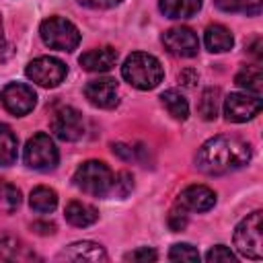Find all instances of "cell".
<instances>
[{"instance_id":"1","label":"cell","mask_w":263,"mask_h":263,"mask_svg":"<svg viewBox=\"0 0 263 263\" xmlns=\"http://www.w3.org/2000/svg\"><path fill=\"white\" fill-rule=\"evenodd\" d=\"M251 146L236 136H214L195 154L197 171L205 175H226L242 168L251 160Z\"/></svg>"},{"instance_id":"2","label":"cell","mask_w":263,"mask_h":263,"mask_svg":"<svg viewBox=\"0 0 263 263\" xmlns=\"http://www.w3.org/2000/svg\"><path fill=\"white\" fill-rule=\"evenodd\" d=\"M121 76L132 86L140 90H150L160 84L164 70H162V64L154 55L144 53V51H134L125 58L121 66Z\"/></svg>"},{"instance_id":"3","label":"cell","mask_w":263,"mask_h":263,"mask_svg":"<svg viewBox=\"0 0 263 263\" xmlns=\"http://www.w3.org/2000/svg\"><path fill=\"white\" fill-rule=\"evenodd\" d=\"M74 185L95 197H105L113 187V173L103 160H86L74 173Z\"/></svg>"},{"instance_id":"4","label":"cell","mask_w":263,"mask_h":263,"mask_svg":"<svg viewBox=\"0 0 263 263\" xmlns=\"http://www.w3.org/2000/svg\"><path fill=\"white\" fill-rule=\"evenodd\" d=\"M234 247L247 259L263 257V214L257 210L242 218L234 230Z\"/></svg>"},{"instance_id":"5","label":"cell","mask_w":263,"mask_h":263,"mask_svg":"<svg viewBox=\"0 0 263 263\" xmlns=\"http://www.w3.org/2000/svg\"><path fill=\"white\" fill-rule=\"evenodd\" d=\"M39 35L43 43L51 49L60 51H72L80 43V31L74 23H70L64 16H49L39 25Z\"/></svg>"},{"instance_id":"6","label":"cell","mask_w":263,"mask_h":263,"mask_svg":"<svg viewBox=\"0 0 263 263\" xmlns=\"http://www.w3.org/2000/svg\"><path fill=\"white\" fill-rule=\"evenodd\" d=\"M58 160H60V152L47 134L39 132L33 138H29V142L25 146V164L29 168L51 171L58 166Z\"/></svg>"},{"instance_id":"7","label":"cell","mask_w":263,"mask_h":263,"mask_svg":"<svg viewBox=\"0 0 263 263\" xmlns=\"http://www.w3.org/2000/svg\"><path fill=\"white\" fill-rule=\"evenodd\" d=\"M25 74L29 80H33L35 84L43 86V88H53L58 84L64 82L66 74H68V68L62 60L58 58H49V55H41V58H35L33 62L27 64L25 68Z\"/></svg>"},{"instance_id":"8","label":"cell","mask_w":263,"mask_h":263,"mask_svg":"<svg viewBox=\"0 0 263 263\" xmlns=\"http://www.w3.org/2000/svg\"><path fill=\"white\" fill-rule=\"evenodd\" d=\"M49 127H51L55 138H60L64 142H76L84 134V119H82V113L78 109L64 105V107L53 111Z\"/></svg>"},{"instance_id":"9","label":"cell","mask_w":263,"mask_h":263,"mask_svg":"<svg viewBox=\"0 0 263 263\" xmlns=\"http://www.w3.org/2000/svg\"><path fill=\"white\" fill-rule=\"evenodd\" d=\"M0 101L4 105V109L16 117H23L27 113L33 111L35 103H37V95L29 84L23 82H10L2 88L0 92Z\"/></svg>"},{"instance_id":"10","label":"cell","mask_w":263,"mask_h":263,"mask_svg":"<svg viewBox=\"0 0 263 263\" xmlns=\"http://www.w3.org/2000/svg\"><path fill=\"white\" fill-rule=\"evenodd\" d=\"M261 111V99L257 95H247V92H230L224 99V115L228 121L242 123L253 119Z\"/></svg>"},{"instance_id":"11","label":"cell","mask_w":263,"mask_h":263,"mask_svg":"<svg viewBox=\"0 0 263 263\" xmlns=\"http://www.w3.org/2000/svg\"><path fill=\"white\" fill-rule=\"evenodd\" d=\"M162 43L168 53L179 58H193L199 51V39L189 27H171L162 35Z\"/></svg>"},{"instance_id":"12","label":"cell","mask_w":263,"mask_h":263,"mask_svg":"<svg viewBox=\"0 0 263 263\" xmlns=\"http://www.w3.org/2000/svg\"><path fill=\"white\" fill-rule=\"evenodd\" d=\"M84 97L88 99V103H92L95 107L101 109H113L119 103V90H117V82L113 78H97L86 82L84 86Z\"/></svg>"},{"instance_id":"13","label":"cell","mask_w":263,"mask_h":263,"mask_svg":"<svg viewBox=\"0 0 263 263\" xmlns=\"http://www.w3.org/2000/svg\"><path fill=\"white\" fill-rule=\"evenodd\" d=\"M177 205L185 212H208L216 205V193L205 185H189L177 197Z\"/></svg>"},{"instance_id":"14","label":"cell","mask_w":263,"mask_h":263,"mask_svg":"<svg viewBox=\"0 0 263 263\" xmlns=\"http://www.w3.org/2000/svg\"><path fill=\"white\" fill-rule=\"evenodd\" d=\"M60 259H68V261H107V253L105 249L99 245V242H92V240H78V242H72L68 245L62 253H60Z\"/></svg>"},{"instance_id":"15","label":"cell","mask_w":263,"mask_h":263,"mask_svg":"<svg viewBox=\"0 0 263 263\" xmlns=\"http://www.w3.org/2000/svg\"><path fill=\"white\" fill-rule=\"evenodd\" d=\"M117 58L119 55L113 47H97L84 51L78 62L86 72H109L117 64Z\"/></svg>"},{"instance_id":"16","label":"cell","mask_w":263,"mask_h":263,"mask_svg":"<svg viewBox=\"0 0 263 263\" xmlns=\"http://www.w3.org/2000/svg\"><path fill=\"white\" fill-rule=\"evenodd\" d=\"M203 43L205 47L212 51V53H222V51H228L232 49L234 45V37L230 33V29H226L224 25H210L205 29V35H203Z\"/></svg>"},{"instance_id":"17","label":"cell","mask_w":263,"mask_h":263,"mask_svg":"<svg viewBox=\"0 0 263 263\" xmlns=\"http://www.w3.org/2000/svg\"><path fill=\"white\" fill-rule=\"evenodd\" d=\"M66 220L72 224V226H78V228H86L90 224H95L99 220V212L84 203V201H70L66 205Z\"/></svg>"},{"instance_id":"18","label":"cell","mask_w":263,"mask_h":263,"mask_svg":"<svg viewBox=\"0 0 263 263\" xmlns=\"http://www.w3.org/2000/svg\"><path fill=\"white\" fill-rule=\"evenodd\" d=\"M160 12L168 18H189L199 12L201 0H160Z\"/></svg>"},{"instance_id":"19","label":"cell","mask_w":263,"mask_h":263,"mask_svg":"<svg viewBox=\"0 0 263 263\" xmlns=\"http://www.w3.org/2000/svg\"><path fill=\"white\" fill-rule=\"evenodd\" d=\"M234 82L245 88L247 92H253V95H261L263 90V72H261V66H242L236 76H234Z\"/></svg>"},{"instance_id":"20","label":"cell","mask_w":263,"mask_h":263,"mask_svg":"<svg viewBox=\"0 0 263 263\" xmlns=\"http://www.w3.org/2000/svg\"><path fill=\"white\" fill-rule=\"evenodd\" d=\"M160 101H162L164 109H166L175 119L185 121V119L189 117V103H187V99H185L179 90H175V88L164 90V92L160 95Z\"/></svg>"},{"instance_id":"21","label":"cell","mask_w":263,"mask_h":263,"mask_svg":"<svg viewBox=\"0 0 263 263\" xmlns=\"http://www.w3.org/2000/svg\"><path fill=\"white\" fill-rule=\"evenodd\" d=\"M29 203L35 212L39 214H47V212H53L55 205H58V193L45 185H39L31 191L29 195Z\"/></svg>"},{"instance_id":"22","label":"cell","mask_w":263,"mask_h":263,"mask_svg":"<svg viewBox=\"0 0 263 263\" xmlns=\"http://www.w3.org/2000/svg\"><path fill=\"white\" fill-rule=\"evenodd\" d=\"M16 148H18V140L14 136V132L0 123V166H10L16 160Z\"/></svg>"},{"instance_id":"23","label":"cell","mask_w":263,"mask_h":263,"mask_svg":"<svg viewBox=\"0 0 263 263\" xmlns=\"http://www.w3.org/2000/svg\"><path fill=\"white\" fill-rule=\"evenodd\" d=\"M214 4L224 12H242V14H259L261 0H214Z\"/></svg>"},{"instance_id":"24","label":"cell","mask_w":263,"mask_h":263,"mask_svg":"<svg viewBox=\"0 0 263 263\" xmlns=\"http://www.w3.org/2000/svg\"><path fill=\"white\" fill-rule=\"evenodd\" d=\"M218 97H220V90L214 88V86H210V88H205V90L201 92L197 111H199V115H201L205 121H212V119L218 117V101H220Z\"/></svg>"},{"instance_id":"25","label":"cell","mask_w":263,"mask_h":263,"mask_svg":"<svg viewBox=\"0 0 263 263\" xmlns=\"http://www.w3.org/2000/svg\"><path fill=\"white\" fill-rule=\"evenodd\" d=\"M21 201H23L21 189L6 181H0V210L6 214H12L21 205Z\"/></svg>"},{"instance_id":"26","label":"cell","mask_w":263,"mask_h":263,"mask_svg":"<svg viewBox=\"0 0 263 263\" xmlns=\"http://www.w3.org/2000/svg\"><path fill=\"white\" fill-rule=\"evenodd\" d=\"M168 259L171 261H189V263H193V261H199V253L189 242H177V245L171 247Z\"/></svg>"},{"instance_id":"27","label":"cell","mask_w":263,"mask_h":263,"mask_svg":"<svg viewBox=\"0 0 263 263\" xmlns=\"http://www.w3.org/2000/svg\"><path fill=\"white\" fill-rule=\"evenodd\" d=\"M25 247L14 236H0V253L4 259H23Z\"/></svg>"},{"instance_id":"28","label":"cell","mask_w":263,"mask_h":263,"mask_svg":"<svg viewBox=\"0 0 263 263\" xmlns=\"http://www.w3.org/2000/svg\"><path fill=\"white\" fill-rule=\"evenodd\" d=\"M132 189H134V179H132V175L127 171H121V173H117V177H113L111 193H115L119 197H125Z\"/></svg>"},{"instance_id":"29","label":"cell","mask_w":263,"mask_h":263,"mask_svg":"<svg viewBox=\"0 0 263 263\" xmlns=\"http://www.w3.org/2000/svg\"><path fill=\"white\" fill-rule=\"evenodd\" d=\"M205 259H208L210 263H218V261H224V263H234V261H236L234 253H232L228 247H224V245H216V247H212V249L208 251Z\"/></svg>"},{"instance_id":"30","label":"cell","mask_w":263,"mask_h":263,"mask_svg":"<svg viewBox=\"0 0 263 263\" xmlns=\"http://www.w3.org/2000/svg\"><path fill=\"white\" fill-rule=\"evenodd\" d=\"M168 226H171L173 232H179V230H183L187 226V214H185L183 208L175 205L171 210V214H168Z\"/></svg>"},{"instance_id":"31","label":"cell","mask_w":263,"mask_h":263,"mask_svg":"<svg viewBox=\"0 0 263 263\" xmlns=\"http://www.w3.org/2000/svg\"><path fill=\"white\" fill-rule=\"evenodd\" d=\"M156 259H158L156 251L148 249V247H140V249H136V251L125 255V261H156Z\"/></svg>"},{"instance_id":"32","label":"cell","mask_w":263,"mask_h":263,"mask_svg":"<svg viewBox=\"0 0 263 263\" xmlns=\"http://www.w3.org/2000/svg\"><path fill=\"white\" fill-rule=\"evenodd\" d=\"M136 152H138V148H132L127 144H113V154H117L123 160H134Z\"/></svg>"},{"instance_id":"33","label":"cell","mask_w":263,"mask_h":263,"mask_svg":"<svg viewBox=\"0 0 263 263\" xmlns=\"http://www.w3.org/2000/svg\"><path fill=\"white\" fill-rule=\"evenodd\" d=\"M78 2L90 8H111V6H117L121 0H78Z\"/></svg>"},{"instance_id":"34","label":"cell","mask_w":263,"mask_h":263,"mask_svg":"<svg viewBox=\"0 0 263 263\" xmlns=\"http://www.w3.org/2000/svg\"><path fill=\"white\" fill-rule=\"evenodd\" d=\"M197 72L195 70H191V68H185L181 74H179V82L181 84H185V86H193L195 82H197Z\"/></svg>"},{"instance_id":"35","label":"cell","mask_w":263,"mask_h":263,"mask_svg":"<svg viewBox=\"0 0 263 263\" xmlns=\"http://www.w3.org/2000/svg\"><path fill=\"white\" fill-rule=\"evenodd\" d=\"M10 55V47H8V41L4 37V29H2V18H0V64L6 62Z\"/></svg>"},{"instance_id":"36","label":"cell","mask_w":263,"mask_h":263,"mask_svg":"<svg viewBox=\"0 0 263 263\" xmlns=\"http://www.w3.org/2000/svg\"><path fill=\"white\" fill-rule=\"evenodd\" d=\"M33 230L39 232V234H53L55 232V224H51V222H35Z\"/></svg>"},{"instance_id":"37","label":"cell","mask_w":263,"mask_h":263,"mask_svg":"<svg viewBox=\"0 0 263 263\" xmlns=\"http://www.w3.org/2000/svg\"><path fill=\"white\" fill-rule=\"evenodd\" d=\"M249 53H253L257 60H261V37H255L253 43L249 45Z\"/></svg>"}]
</instances>
